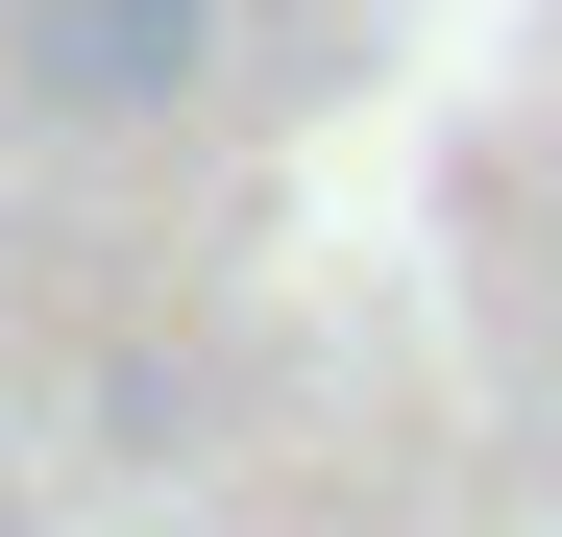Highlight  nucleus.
<instances>
[{"label":"nucleus","mask_w":562,"mask_h":537,"mask_svg":"<svg viewBox=\"0 0 562 537\" xmlns=\"http://www.w3.org/2000/svg\"><path fill=\"white\" fill-rule=\"evenodd\" d=\"M0 73L74 99V123H147V99L221 73V0H0Z\"/></svg>","instance_id":"1"}]
</instances>
